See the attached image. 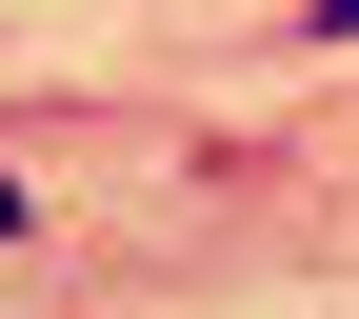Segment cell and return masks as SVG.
I'll return each mask as SVG.
<instances>
[{"instance_id":"obj_1","label":"cell","mask_w":359,"mask_h":319,"mask_svg":"<svg viewBox=\"0 0 359 319\" xmlns=\"http://www.w3.org/2000/svg\"><path fill=\"white\" fill-rule=\"evenodd\" d=\"M0 240H20V179H0Z\"/></svg>"}]
</instances>
